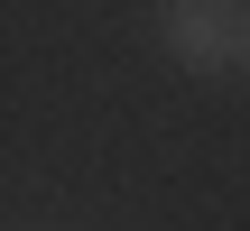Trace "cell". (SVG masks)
<instances>
[{
	"instance_id": "obj_1",
	"label": "cell",
	"mask_w": 250,
	"mask_h": 231,
	"mask_svg": "<svg viewBox=\"0 0 250 231\" xmlns=\"http://www.w3.org/2000/svg\"><path fill=\"white\" fill-rule=\"evenodd\" d=\"M158 46H167L186 74L232 83L250 65V19H241V0H167V9H158Z\"/></svg>"
}]
</instances>
